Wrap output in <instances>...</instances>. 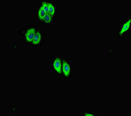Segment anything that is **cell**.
I'll return each instance as SVG.
<instances>
[{"label": "cell", "mask_w": 131, "mask_h": 116, "mask_svg": "<svg viewBox=\"0 0 131 116\" xmlns=\"http://www.w3.org/2000/svg\"><path fill=\"white\" fill-rule=\"evenodd\" d=\"M36 34V30L34 28L29 29L25 33V39L27 42H32Z\"/></svg>", "instance_id": "6da1fadb"}, {"label": "cell", "mask_w": 131, "mask_h": 116, "mask_svg": "<svg viewBox=\"0 0 131 116\" xmlns=\"http://www.w3.org/2000/svg\"><path fill=\"white\" fill-rule=\"evenodd\" d=\"M53 67L55 70L58 73H61L62 72V66L61 60L58 57L55 58L53 59Z\"/></svg>", "instance_id": "7a4b0ae2"}, {"label": "cell", "mask_w": 131, "mask_h": 116, "mask_svg": "<svg viewBox=\"0 0 131 116\" xmlns=\"http://www.w3.org/2000/svg\"><path fill=\"white\" fill-rule=\"evenodd\" d=\"M62 66V70L64 75L65 77H68L70 74V65L66 61H63Z\"/></svg>", "instance_id": "3957f363"}, {"label": "cell", "mask_w": 131, "mask_h": 116, "mask_svg": "<svg viewBox=\"0 0 131 116\" xmlns=\"http://www.w3.org/2000/svg\"><path fill=\"white\" fill-rule=\"evenodd\" d=\"M42 39V36L41 34L39 32H37L33 39V40L32 41V43L34 45H38L39 44Z\"/></svg>", "instance_id": "277c9868"}, {"label": "cell", "mask_w": 131, "mask_h": 116, "mask_svg": "<svg viewBox=\"0 0 131 116\" xmlns=\"http://www.w3.org/2000/svg\"><path fill=\"white\" fill-rule=\"evenodd\" d=\"M130 25H131V19H130L129 20H128L126 23L124 24V25L123 26L122 29H121L120 34L121 35L124 34L125 32H126L128 30V29H129L130 27Z\"/></svg>", "instance_id": "5b68a950"}, {"label": "cell", "mask_w": 131, "mask_h": 116, "mask_svg": "<svg viewBox=\"0 0 131 116\" xmlns=\"http://www.w3.org/2000/svg\"><path fill=\"white\" fill-rule=\"evenodd\" d=\"M46 14V13L44 11V10L42 9V8L41 7L38 10V18L40 19L41 20L43 21V19H44Z\"/></svg>", "instance_id": "8992f818"}, {"label": "cell", "mask_w": 131, "mask_h": 116, "mask_svg": "<svg viewBox=\"0 0 131 116\" xmlns=\"http://www.w3.org/2000/svg\"><path fill=\"white\" fill-rule=\"evenodd\" d=\"M48 3V6H49V14L51 16H54L55 13V8L53 5L51 3Z\"/></svg>", "instance_id": "52a82bcc"}, {"label": "cell", "mask_w": 131, "mask_h": 116, "mask_svg": "<svg viewBox=\"0 0 131 116\" xmlns=\"http://www.w3.org/2000/svg\"><path fill=\"white\" fill-rule=\"evenodd\" d=\"M41 7L44 10V11L45 12L46 14H49V6H48V3H46L45 2H42L41 5Z\"/></svg>", "instance_id": "ba28073f"}, {"label": "cell", "mask_w": 131, "mask_h": 116, "mask_svg": "<svg viewBox=\"0 0 131 116\" xmlns=\"http://www.w3.org/2000/svg\"><path fill=\"white\" fill-rule=\"evenodd\" d=\"M52 19H51V16L48 14H46L43 19V21H44L45 23H49L51 22Z\"/></svg>", "instance_id": "9c48e42d"}, {"label": "cell", "mask_w": 131, "mask_h": 116, "mask_svg": "<svg viewBox=\"0 0 131 116\" xmlns=\"http://www.w3.org/2000/svg\"><path fill=\"white\" fill-rule=\"evenodd\" d=\"M85 115H86V116H92V115H91V114H85Z\"/></svg>", "instance_id": "30bf717a"}]
</instances>
